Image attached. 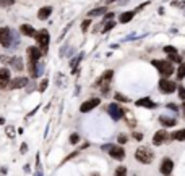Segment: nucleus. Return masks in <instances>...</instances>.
Returning <instances> with one entry per match:
<instances>
[{"label":"nucleus","mask_w":185,"mask_h":176,"mask_svg":"<svg viewBox=\"0 0 185 176\" xmlns=\"http://www.w3.org/2000/svg\"><path fill=\"white\" fill-rule=\"evenodd\" d=\"M135 158L138 160L140 163H143V165H148V163H151L153 160H154V152L148 146H140L135 152Z\"/></svg>","instance_id":"nucleus-1"},{"label":"nucleus","mask_w":185,"mask_h":176,"mask_svg":"<svg viewBox=\"0 0 185 176\" xmlns=\"http://www.w3.org/2000/svg\"><path fill=\"white\" fill-rule=\"evenodd\" d=\"M151 63H153V66L158 68L161 76H164V78H167V76H171L174 73V65L169 60H153Z\"/></svg>","instance_id":"nucleus-2"},{"label":"nucleus","mask_w":185,"mask_h":176,"mask_svg":"<svg viewBox=\"0 0 185 176\" xmlns=\"http://www.w3.org/2000/svg\"><path fill=\"white\" fill-rule=\"evenodd\" d=\"M34 39H36V42H38V47L41 49L42 53H47V49H49V42H50L49 31H47V29L38 31V34H36Z\"/></svg>","instance_id":"nucleus-3"},{"label":"nucleus","mask_w":185,"mask_h":176,"mask_svg":"<svg viewBox=\"0 0 185 176\" xmlns=\"http://www.w3.org/2000/svg\"><path fill=\"white\" fill-rule=\"evenodd\" d=\"M102 150L109 152V155L114 160H119V162H122L123 158H125V150H123L122 146H114V144H106V146H102Z\"/></svg>","instance_id":"nucleus-4"},{"label":"nucleus","mask_w":185,"mask_h":176,"mask_svg":"<svg viewBox=\"0 0 185 176\" xmlns=\"http://www.w3.org/2000/svg\"><path fill=\"white\" fill-rule=\"evenodd\" d=\"M13 44V29L10 27H0V45L8 49Z\"/></svg>","instance_id":"nucleus-5"},{"label":"nucleus","mask_w":185,"mask_h":176,"mask_svg":"<svg viewBox=\"0 0 185 176\" xmlns=\"http://www.w3.org/2000/svg\"><path fill=\"white\" fill-rule=\"evenodd\" d=\"M175 89H177L175 82H174V81H171V79L162 78V79L159 81V91H161L162 94H172Z\"/></svg>","instance_id":"nucleus-6"},{"label":"nucleus","mask_w":185,"mask_h":176,"mask_svg":"<svg viewBox=\"0 0 185 176\" xmlns=\"http://www.w3.org/2000/svg\"><path fill=\"white\" fill-rule=\"evenodd\" d=\"M99 103H101V99H99V97L88 99V100H84L81 105H80V111H81V113H88V111H91L92 108H96Z\"/></svg>","instance_id":"nucleus-7"},{"label":"nucleus","mask_w":185,"mask_h":176,"mask_svg":"<svg viewBox=\"0 0 185 176\" xmlns=\"http://www.w3.org/2000/svg\"><path fill=\"white\" fill-rule=\"evenodd\" d=\"M107 111H109L111 118L114 120V121H119L120 118H123V113H125V111L120 108L117 103H111V105L107 107Z\"/></svg>","instance_id":"nucleus-8"},{"label":"nucleus","mask_w":185,"mask_h":176,"mask_svg":"<svg viewBox=\"0 0 185 176\" xmlns=\"http://www.w3.org/2000/svg\"><path fill=\"white\" fill-rule=\"evenodd\" d=\"M28 86V78L26 76H18V78L11 79L10 84H8V89L15 91V89H23V87Z\"/></svg>","instance_id":"nucleus-9"},{"label":"nucleus","mask_w":185,"mask_h":176,"mask_svg":"<svg viewBox=\"0 0 185 176\" xmlns=\"http://www.w3.org/2000/svg\"><path fill=\"white\" fill-rule=\"evenodd\" d=\"M11 81L10 70L8 68H0V89H7Z\"/></svg>","instance_id":"nucleus-10"},{"label":"nucleus","mask_w":185,"mask_h":176,"mask_svg":"<svg viewBox=\"0 0 185 176\" xmlns=\"http://www.w3.org/2000/svg\"><path fill=\"white\" fill-rule=\"evenodd\" d=\"M159 171H161V175H164V176H169L174 171V162H172L171 158H164L162 162H161V166H159Z\"/></svg>","instance_id":"nucleus-11"},{"label":"nucleus","mask_w":185,"mask_h":176,"mask_svg":"<svg viewBox=\"0 0 185 176\" xmlns=\"http://www.w3.org/2000/svg\"><path fill=\"white\" fill-rule=\"evenodd\" d=\"M167 137H169L167 131L166 129H159L158 133L153 136V144H154V146H162V144L166 142Z\"/></svg>","instance_id":"nucleus-12"},{"label":"nucleus","mask_w":185,"mask_h":176,"mask_svg":"<svg viewBox=\"0 0 185 176\" xmlns=\"http://www.w3.org/2000/svg\"><path fill=\"white\" fill-rule=\"evenodd\" d=\"M20 31H21V34L25 36V37H36V34H38V31L31 25H21L20 26Z\"/></svg>","instance_id":"nucleus-13"},{"label":"nucleus","mask_w":185,"mask_h":176,"mask_svg":"<svg viewBox=\"0 0 185 176\" xmlns=\"http://www.w3.org/2000/svg\"><path fill=\"white\" fill-rule=\"evenodd\" d=\"M10 65L11 68H13L15 71H23L25 70V63H23V58L21 57H13V58H10Z\"/></svg>","instance_id":"nucleus-14"},{"label":"nucleus","mask_w":185,"mask_h":176,"mask_svg":"<svg viewBox=\"0 0 185 176\" xmlns=\"http://www.w3.org/2000/svg\"><path fill=\"white\" fill-rule=\"evenodd\" d=\"M112 76H114V71H112V70L104 71V73L101 74V78L98 79V86H102V84H109L111 79H112Z\"/></svg>","instance_id":"nucleus-15"},{"label":"nucleus","mask_w":185,"mask_h":176,"mask_svg":"<svg viewBox=\"0 0 185 176\" xmlns=\"http://www.w3.org/2000/svg\"><path fill=\"white\" fill-rule=\"evenodd\" d=\"M136 107H146V108H156V103L151 100V99L144 97V99H140V100L135 102Z\"/></svg>","instance_id":"nucleus-16"},{"label":"nucleus","mask_w":185,"mask_h":176,"mask_svg":"<svg viewBox=\"0 0 185 176\" xmlns=\"http://www.w3.org/2000/svg\"><path fill=\"white\" fill-rule=\"evenodd\" d=\"M50 15H52V7H42V8L38 11V18L41 19V21L50 18Z\"/></svg>","instance_id":"nucleus-17"},{"label":"nucleus","mask_w":185,"mask_h":176,"mask_svg":"<svg viewBox=\"0 0 185 176\" xmlns=\"http://www.w3.org/2000/svg\"><path fill=\"white\" fill-rule=\"evenodd\" d=\"M135 13H136L135 10H133V11H123V13H122V15H120V16H119V21L122 23V25H125V23H130L132 19H133Z\"/></svg>","instance_id":"nucleus-18"},{"label":"nucleus","mask_w":185,"mask_h":176,"mask_svg":"<svg viewBox=\"0 0 185 176\" xmlns=\"http://www.w3.org/2000/svg\"><path fill=\"white\" fill-rule=\"evenodd\" d=\"M159 123L162 125L164 128H171V126H175L177 125V120L175 118H169V117H159Z\"/></svg>","instance_id":"nucleus-19"},{"label":"nucleus","mask_w":185,"mask_h":176,"mask_svg":"<svg viewBox=\"0 0 185 176\" xmlns=\"http://www.w3.org/2000/svg\"><path fill=\"white\" fill-rule=\"evenodd\" d=\"M107 8L106 7H98V8L91 10L89 13H88V18H92V16H102V15H106Z\"/></svg>","instance_id":"nucleus-20"},{"label":"nucleus","mask_w":185,"mask_h":176,"mask_svg":"<svg viewBox=\"0 0 185 176\" xmlns=\"http://www.w3.org/2000/svg\"><path fill=\"white\" fill-rule=\"evenodd\" d=\"M171 139L179 141V142H183L185 141V129H179V131H175V133H172Z\"/></svg>","instance_id":"nucleus-21"},{"label":"nucleus","mask_w":185,"mask_h":176,"mask_svg":"<svg viewBox=\"0 0 185 176\" xmlns=\"http://www.w3.org/2000/svg\"><path fill=\"white\" fill-rule=\"evenodd\" d=\"M112 27H115V21H112V19H111V21H106V23H104V26H102V33L104 34L109 33Z\"/></svg>","instance_id":"nucleus-22"},{"label":"nucleus","mask_w":185,"mask_h":176,"mask_svg":"<svg viewBox=\"0 0 185 176\" xmlns=\"http://www.w3.org/2000/svg\"><path fill=\"white\" fill-rule=\"evenodd\" d=\"M177 78L179 79H185V63L182 62L179 66V70H177Z\"/></svg>","instance_id":"nucleus-23"},{"label":"nucleus","mask_w":185,"mask_h":176,"mask_svg":"<svg viewBox=\"0 0 185 176\" xmlns=\"http://www.w3.org/2000/svg\"><path fill=\"white\" fill-rule=\"evenodd\" d=\"M115 100L117 102H123V103H127V102H130V99L127 97V95H123V94H120V92H115Z\"/></svg>","instance_id":"nucleus-24"},{"label":"nucleus","mask_w":185,"mask_h":176,"mask_svg":"<svg viewBox=\"0 0 185 176\" xmlns=\"http://www.w3.org/2000/svg\"><path fill=\"white\" fill-rule=\"evenodd\" d=\"M42 71H44V63H42V62H38V65H36V71H34V78L41 76Z\"/></svg>","instance_id":"nucleus-25"},{"label":"nucleus","mask_w":185,"mask_h":176,"mask_svg":"<svg viewBox=\"0 0 185 176\" xmlns=\"http://www.w3.org/2000/svg\"><path fill=\"white\" fill-rule=\"evenodd\" d=\"M68 142H70L71 146H76V144L80 142V134L78 133H73V134L70 136V139H68Z\"/></svg>","instance_id":"nucleus-26"},{"label":"nucleus","mask_w":185,"mask_h":176,"mask_svg":"<svg viewBox=\"0 0 185 176\" xmlns=\"http://www.w3.org/2000/svg\"><path fill=\"white\" fill-rule=\"evenodd\" d=\"M127 166H117V170H115V176H127Z\"/></svg>","instance_id":"nucleus-27"},{"label":"nucleus","mask_w":185,"mask_h":176,"mask_svg":"<svg viewBox=\"0 0 185 176\" xmlns=\"http://www.w3.org/2000/svg\"><path fill=\"white\" fill-rule=\"evenodd\" d=\"M47 86H49V79H42L41 84H39V92H46V89H47Z\"/></svg>","instance_id":"nucleus-28"},{"label":"nucleus","mask_w":185,"mask_h":176,"mask_svg":"<svg viewBox=\"0 0 185 176\" xmlns=\"http://www.w3.org/2000/svg\"><path fill=\"white\" fill-rule=\"evenodd\" d=\"M89 26H91V18H88V19H84V21L81 23V31L86 33V31L89 29Z\"/></svg>","instance_id":"nucleus-29"},{"label":"nucleus","mask_w":185,"mask_h":176,"mask_svg":"<svg viewBox=\"0 0 185 176\" xmlns=\"http://www.w3.org/2000/svg\"><path fill=\"white\" fill-rule=\"evenodd\" d=\"M164 52H166L167 55H172V53H177V49H175V47H172V45H166V47H164Z\"/></svg>","instance_id":"nucleus-30"},{"label":"nucleus","mask_w":185,"mask_h":176,"mask_svg":"<svg viewBox=\"0 0 185 176\" xmlns=\"http://www.w3.org/2000/svg\"><path fill=\"white\" fill-rule=\"evenodd\" d=\"M36 166H38V170H36V176H42V168H41V163H39V155L36 157Z\"/></svg>","instance_id":"nucleus-31"},{"label":"nucleus","mask_w":185,"mask_h":176,"mask_svg":"<svg viewBox=\"0 0 185 176\" xmlns=\"http://www.w3.org/2000/svg\"><path fill=\"white\" fill-rule=\"evenodd\" d=\"M15 3V0H0V7L7 8V7H11Z\"/></svg>","instance_id":"nucleus-32"},{"label":"nucleus","mask_w":185,"mask_h":176,"mask_svg":"<svg viewBox=\"0 0 185 176\" xmlns=\"http://www.w3.org/2000/svg\"><path fill=\"white\" fill-rule=\"evenodd\" d=\"M81 58H83V53H80L76 58H73V60H71V63H70V65H71V68H73V70H75V66L78 65L80 62H81Z\"/></svg>","instance_id":"nucleus-33"},{"label":"nucleus","mask_w":185,"mask_h":176,"mask_svg":"<svg viewBox=\"0 0 185 176\" xmlns=\"http://www.w3.org/2000/svg\"><path fill=\"white\" fill-rule=\"evenodd\" d=\"M117 141H119V144H120V146H122V144H125V142H128V137H127V134H119Z\"/></svg>","instance_id":"nucleus-34"},{"label":"nucleus","mask_w":185,"mask_h":176,"mask_svg":"<svg viewBox=\"0 0 185 176\" xmlns=\"http://www.w3.org/2000/svg\"><path fill=\"white\" fill-rule=\"evenodd\" d=\"M177 91H179V97L182 99V100H185V87L180 86V87H177Z\"/></svg>","instance_id":"nucleus-35"},{"label":"nucleus","mask_w":185,"mask_h":176,"mask_svg":"<svg viewBox=\"0 0 185 176\" xmlns=\"http://www.w3.org/2000/svg\"><path fill=\"white\" fill-rule=\"evenodd\" d=\"M76 155H78V152H71V154L68 155V157H65V158H63V163H65V162H68V160H71L73 157H76Z\"/></svg>","instance_id":"nucleus-36"},{"label":"nucleus","mask_w":185,"mask_h":176,"mask_svg":"<svg viewBox=\"0 0 185 176\" xmlns=\"http://www.w3.org/2000/svg\"><path fill=\"white\" fill-rule=\"evenodd\" d=\"M132 136H133V139H136V141H143V134L141 133H133Z\"/></svg>","instance_id":"nucleus-37"},{"label":"nucleus","mask_w":185,"mask_h":176,"mask_svg":"<svg viewBox=\"0 0 185 176\" xmlns=\"http://www.w3.org/2000/svg\"><path fill=\"white\" fill-rule=\"evenodd\" d=\"M20 150H21V154H25V152L28 150V146H26V144H21V147H20Z\"/></svg>","instance_id":"nucleus-38"},{"label":"nucleus","mask_w":185,"mask_h":176,"mask_svg":"<svg viewBox=\"0 0 185 176\" xmlns=\"http://www.w3.org/2000/svg\"><path fill=\"white\" fill-rule=\"evenodd\" d=\"M167 108H171V110H174V111L179 110V108H177V105H172V103H169V105H167Z\"/></svg>","instance_id":"nucleus-39"},{"label":"nucleus","mask_w":185,"mask_h":176,"mask_svg":"<svg viewBox=\"0 0 185 176\" xmlns=\"http://www.w3.org/2000/svg\"><path fill=\"white\" fill-rule=\"evenodd\" d=\"M182 110H183V118H185V102L182 103Z\"/></svg>","instance_id":"nucleus-40"},{"label":"nucleus","mask_w":185,"mask_h":176,"mask_svg":"<svg viewBox=\"0 0 185 176\" xmlns=\"http://www.w3.org/2000/svg\"><path fill=\"white\" fill-rule=\"evenodd\" d=\"M3 123H5V120H3V118H0V125H3Z\"/></svg>","instance_id":"nucleus-41"},{"label":"nucleus","mask_w":185,"mask_h":176,"mask_svg":"<svg viewBox=\"0 0 185 176\" xmlns=\"http://www.w3.org/2000/svg\"><path fill=\"white\" fill-rule=\"evenodd\" d=\"M112 2H115V0H106V3H112Z\"/></svg>","instance_id":"nucleus-42"}]
</instances>
